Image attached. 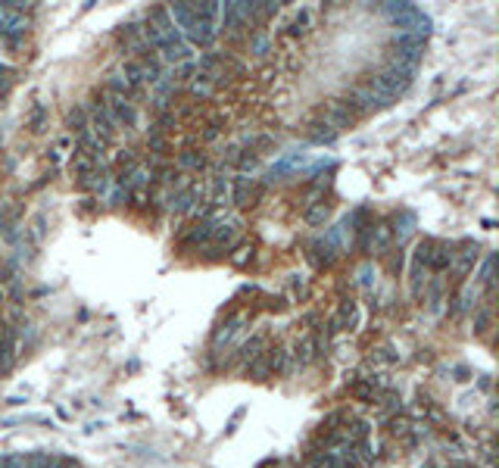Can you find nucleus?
I'll return each mask as SVG.
<instances>
[{
    "mask_svg": "<svg viewBox=\"0 0 499 468\" xmlns=\"http://www.w3.org/2000/svg\"><path fill=\"white\" fill-rule=\"evenodd\" d=\"M16 366V331L0 322V375H10Z\"/></svg>",
    "mask_w": 499,
    "mask_h": 468,
    "instance_id": "obj_5",
    "label": "nucleus"
},
{
    "mask_svg": "<svg viewBox=\"0 0 499 468\" xmlns=\"http://www.w3.org/2000/svg\"><path fill=\"white\" fill-rule=\"evenodd\" d=\"M0 468H3V462H0Z\"/></svg>",
    "mask_w": 499,
    "mask_h": 468,
    "instance_id": "obj_37",
    "label": "nucleus"
},
{
    "mask_svg": "<svg viewBox=\"0 0 499 468\" xmlns=\"http://www.w3.org/2000/svg\"><path fill=\"white\" fill-rule=\"evenodd\" d=\"M32 131L38 135V131H44V107H34L32 113Z\"/></svg>",
    "mask_w": 499,
    "mask_h": 468,
    "instance_id": "obj_29",
    "label": "nucleus"
},
{
    "mask_svg": "<svg viewBox=\"0 0 499 468\" xmlns=\"http://www.w3.org/2000/svg\"><path fill=\"white\" fill-rule=\"evenodd\" d=\"M393 50H397V60H399V63L419 66L421 56H425V38H412V34H397V38H393Z\"/></svg>",
    "mask_w": 499,
    "mask_h": 468,
    "instance_id": "obj_2",
    "label": "nucleus"
},
{
    "mask_svg": "<svg viewBox=\"0 0 499 468\" xmlns=\"http://www.w3.org/2000/svg\"><path fill=\"white\" fill-rule=\"evenodd\" d=\"M190 13H194L197 22L216 25V19H219V13H222V7H219L216 0H206V3H190Z\"/></svg>",
    "mask_w": 499,
    "mask_h": 468,
    "instance_id": "obj_12",
    "label": "nucleus"
},
{
    "mask_svg": "<svg viewBox=\"0 0 499 468\" xmlns=\"http://www.w3.org/2000/svg\"><path fill=\"white\" fill-rule=\"evenodd\" d=\"M431 250H434V241H431V238L421 241V244L415 247V263H419V265H428V259H431Z\"/></svg>",
    "mask_w": 499,
    "mask_h": 468,
    "instance_id": "obj_24",
    "label": "nucleus"
},
{
    "mask_svg": "<svg viewBox=\"0 0 499 468\" xmlns=\"http://www.w3.org/2000/svg\"><path fill=\"white\" fill-rule=\"evenodd\" d=\"M312 468H356V462L344 459L337 453H324V456H315L312 459Z\"/></svg>",
    "mask_w": 499,
    "mask_h": 468,
    "instance_id": "obj_15",
    "label": "nucleus"
},
{
    "mask_svg": "<svg viewBox=\"0 0 499 468\" xmlns=\"http://www.w3.org/2000/svg\"><path fill=\"white\" fill-rule=\"evenodd\" d=\"M0 297H3V293H0Z\"/></svg>",
    "mask_w": 499,
    "mask_h": 468,
    "instance_id": "obj_38",
    "label": "nucleus"
},
{
    "mask_svg": "<svg viewBox=\"0 0 499 468\" xmlns=\"http://www.w3.org/2000/svg\"><path fill=\"white\" fill-rule=\"evenodd\" d=\"M13 75H16V72H13L10 66H0V91H7L10 85H13Z\"/></svg>",
    "mask_w": 499,
    "mask_h": 468,
    "instance_id": "obj_30",
    "label": "nucleus"
},
{
    "mask_svg": "<svg viewBox=\"0 0 499 468\" xmlns=\"http://www.w3.org/2000/svg\"><path fill=\"white\" fill-rule=\"evenodd\" d=\"M194 69H197V66H194V63H190V60H188V63H181V66L175 69V78H178V82H188V75L194 72Z\"/></svg>",
    "mask_w": 499,
    "mask_h": 468,
    "instance_id": "obj_31",
    "label": "nucleus"
},
{
    "mask_svg": "<svg viewBox=\"0 0 499 468\" xmlns=\"http://www.w3.org/2000/svg\"><path fill=\"white\" fill-rule=\"evenodd\" d=\"M237 234H241V225L237 222H219V225H212V238L210 241H216L219 247H231L237 241Z\"/></svg>",
    "mask_w": 499,
    "mask_h": 468,
    "instance_id": "obj_9",
    "label": "nucleus"
},
{
    "mask_svg": "<svg viewBox=\"0 0 499 468\" xmlns=\"http://www.w3.org/2000/svg\"><path fill=\"white\" fill-rule=\"evenodd\" d=\"M250 200V178H234V203L243 206Z\"/></svg>",
    "mask_w": 499,
    "mask_h": 468,
    "instance_id": "obj_22",
    "label": "nucleus"
},
{
    "mask_svg": "<svg viewBox=\"0 0 499 468\" xmlns=\"http://www.w3.org/2000/svg\"><path fill=\"white\" fill-rule=\"evenodd\" d=\"M353 119H356V115H353L340 100H331L328 107L322 109V125H328L331 131H337V129H346V125H353Z\"/></svg>",
    "mask_w": 499,
    "mask_h": 468,
    "instance_id": "obj_6",
    "label": "nucleus"
},
{
    "mask_svg": "<svg viewBox=\"0 0 499 468\" xmlns=\"http://www.w3.org/2000/svg\"><path fill=\"white\" fill-rule=\"evenodd\" d=\"M384 13L397 22L399 34H412V38H428L431 32V19L412 3H387Z\"/></svg>",
    "mask_w": 499,
    "mask_h": 468,
    "instance_id": "obj_1",
    "label": "nucleus"
},
{
    "mask_svg": "<svg viewBox=\"0 0 499 468\" xmlns=\"http://www.w3.org/2000/svg\"><path fill=\"white\" fill-rule=\"evenodd\" d=\"M452 259H456V253H452L450 244H434L431 259H428V269H431V271H446Z\"/></svg>",
    "mask_w": 499,
    "mask_h": 468,
    "instance_id": "obj_8",
    "label": "nucleus"
},
{
    "mask_svg": "<svg viewBox=\"0 0 499 468\" xmlns=\"http://www.w3.org/2000/svg\"><path fill=\"white\" fill-rule=\"evenodd\" d=\"M88 129L94 131V135L100 137L103 144H109V141H113V137H115V131H119V129H115V125H113V119H109V113L100 107V103H97V107H94V113H91V125H88Z\"/></svg>",
    "mask_w": 499,
    "mask_h": 468,
    "instance_id": "obj_7",
    "label": "nucleus"
},
{
    "mask_svg": "<svg viewBox=\"0 0 499 468\" xmlns=\"http://www.w3.org/2000/svg\"><path fill=\"white\" fill-rule=\"evenodd\" d=\"M412 427H415V425H412L406 415H393V419L387 421V434H390V437H403V441H406V437L412 434Z\"/></svg>",
    "mask_w": 499,
    "mask_h": 468,
    "instance_id": "obj_17",
    "label": "nucleus"
},
{
    "mask_svg": "<svg viewBox=\"0 0 499 468\" xmlns=\"http://www.w3.org/2000/svg\"><path fill=\"white\" fill-rule=\"evenodd\" d=\"M200 197H203V194H200V190H194V188H190V190H181L178 197L169 200V210H172V212H188V210H194V200H200Z\"/></svg>",
    "mask_w": 499,
    "mask_h": 468,
    "instance_id": "obj_13",
    "label": "nucleus"
},
{
    "mask_svg": "<svg viewBox=\"0 0 499 468\" xmlns=\"http://www.w3.org/2000/svg\"><path fill=\"white\" fill-rule=\"evenodd\" d=\"M66 125L72 131H88V115H85V109H72V113H69V119H66Z\"/></svg>",
    "mask_w": 499,
    "mask_h": 468,
    "instance_id": "obj_21",
    "label": "nucleus"
},
{
    "mask_svg": "<svg viewBox=\"0 0 499 468\" xmlns=\"http://www.w3.org/2000/svg\"><path fill=\"white\" fill-rule=\"evenodd\" d=\"M480 285L487 287V291H493V256H487V263H484V269H480Z\"/></svg>",
    "mask_w": 499,
    "mask_h": 468,
    "instance_id": "obj_26",
    "label": "nucleus"
},
{
    "mask_svg": "<svg viewBox=\"0 0 499 468\" xmlns=\"http://www.w3.org/2000/svg\"><path fill=\"white\" fill-rule=\"evenodd\" d=\"M324 219H328V206H324V203H318L315 210L306 212V222H309V225H318V222H324Z\"/></svg>",
    "mask_w": 499,
    "mask_h": 468,
    "instance_id": "obj_27",
    "label": "nucleus"
},
{
    "mask_svg": "<svg viewBox=\"0 0 499 468\" xmlns=\"http://www.w3.org/2000/svg\"><path fill=\"white\" fill-rule=\"evenodd\" d=\"M3 468H28V456L25 453H10V456H0Z\"/></svg>",
    "mask_w": 499,
    "mask_h": 468,
    "instance_id": "obj_23",
    "label": "nucleus"
},
{
    "mask_svg": "<svg viewBox=\"0 0 499 468\" xmlns=\"http://www.w3.org/2000/svg\"><path fill=\"white\" fill-rule=\"evenodd\" d=\"M109 103H103V109L109 113V119H113V125L115 129H131V125L137 122V113H135V107H131V100H125V97H115V94H109L107 97Z\"/></svg>",
    "mask_w": 499,
    "mask_h": 468,
    "instance_id": "obj_4",
    "label": "nucleus"
},
{
    "mask_svg": "<svg viewBox=\"0 0 499 468\" xmlns=\"http://www.w3.org/2000/svg\"><path fill=\"white\" fill-rule=\"evenodd\" d=\"M28 468H72V462L56 453H28Z\"/></svg>",
    "mask_w": 499,
    "mask_h": 468,
    "instance_id": "obj_10",
    "label": "nucleus"
},
{
    "mask_svg": "<svg viewBox=\"0 0 499 468\" xmlns=\"http://www.w3.org/2000/svg\"><path fill=\"white\" fill-rule=\"evenodd\" d=\"M210 238H212V222H200V225H194L188 244H206Z\"/></svg>",
    "mask_w": 499,
    "mask_h": 468,
    "instance_id": "obj_20",
    "label": "nucleus"
},
{
    "mask_svg": "<svg viewBox=\"0 0 499 468\" xmlns=\"http://www.w3.org/2000/svg\"><path fill=\"white\" fill-rule=\"evenodd\" d=\"M129 197H131L129 190H125V188H119V190H115V194H113V203H115V206H122V203H129Z\"/></svg>",
    "mask_w": 499,
    "mask_h": 468,
    "instance_id": "obj_32",
    "label": "nucleus"
},
{
    "mask_svg": "<svg viewBox=\"0 0 499 468\" xmlns=\"http://www.w3.org/2000/svg\"><path fill=\"white\" fill-rule=\"evenodd\" d=\"M222 25H225V32H241V28L247 25V22H243V16H241V10H237V3H225Z\"/></svg>",
    "mask_w": 499,
    "mask_h": 468,
    "instance_id": "obj_14",
    "label": "nucleus"
},
{
    "mask_svg": "<svg viewBox=\"0 0 499 468\" xmlns=\"http://www.w3.org/2000/svg\"><path fill=\"white\" fill-rule=\"evenodd\" d=\"M253 166H256V156H241V169H253Z\"/></svg>",
    "mask_w": 499,
    "mask_h": 468,
    "instance_id": "obj_34",
    "label": "nucleus"
},
{
    "mask_svg": "<svg viewBox=\"0 0 499 468\" xmlns=\"http://www.w3.org/2000/svg\"><path fill=\"white\" fill-rule=\"evenodd\" d=\"M487 325H490V306L478 309V315H474V334H484Z\"/></svg>",
    "mask_w": 499,
    "mask_h": 468,
    "instance_id": "obj_25",
    "label": "nucleus"
},
{
    "mask_svg": "<svg viewBox=\"0 0 499 468\" xmlns=\"http://www.w3.org/2000/svg\"><path fill=\"white\" fill-rule=\"evenodd\" d=\"M387 241H390V228L387 225H381L378 228V234H375V253H381L387 247Z\"/></svg>",
    "mask_w": 499,
    "mask_h": 468,
    "instance_id": "obj_28",
    "label": "nucleus"
},
{
    "mask_svg": "<svg viewBox=\"0 0 499 468\" xmlns=\"http://www.w3.org/2000/svg\"><path fill=\"white\" fill-rule=\"evenodd\" d=\"M237 325H241V319H237V315H234V319H228V322H225V325L216 331V337H212V350H219V346H222V344H228V340L234 337Z\"/></svg>",
    "mask_w": 499,
    "mask_h": 468,
    "instance_id": "obj_18",
    "label": "nucleus"
},
{
    "mask_svg": "<svg viewBox=\"0 0 499 468\" xmlns=\"http://www.w3.org/2000/svg\"><path fill=\"white\" fill-rule=\"evenodd\" d=\"M421 468H437V462H425V465H421Z\"/></svg>",
    "mask_w": 499,
    "mask_h": 468,
    "instance_id": "obj_36",
    "label": "nucleus"
},
{
    "mask_svg": "<svg viewBox=\"0 0 499 468\" xmlns=\"http://www.w3.org/2000/svg\"><path fill=\"white\" fill-rule=\"evenodd\" d=\"M247 253H250V247H243V250H241V253H237V256H234V263H237V265H241V263H243V259H247Z\"/></svg>",
    "mask_w": 499,
    "mask_h": 468,
    "instance_id": "obj_35",
    "label": "nucleus"
},
{
    "mask_svg": "<svg viewBox=\"0 0 499 468\" xmlns=\"http://www.w3.org/2000/svg\"><path fill=\"white\" fill-rule=\"evenodd\" d=\"M443 468H478L474 462H468V459H452V462H446Z\"/></svg>",
    "mask_w": 499,
    "mask_h": 468,
    "instance_id": "obj_33",
    "label": "nucleus"
},
{
    "mask_svg": "<svg viewBox=\"0 0 499 468\" xmlns=\"http://www.w3.org/2000/svg\"><path fill=\"white\" fill-rule=\"evenodd\" d=\"M178 163H181V169H203L206 159H203V153H197V150H184V153L178 156Z\"/></svg>",
    "mask_w": 499,
    "mask_h": 468,
    "instance_id": "obj_19",
    "label": "nucleus"
},
{
    "mask_svg": "<svg viewBox=\"0 0 499 468\" xmlns=\"http://www.w3.org/2000/svg\"><path fill=\"white\" fill-rule=\"evenodd\" d=\"M346 109H356V113H375V109H384V107H390V103L384 100V97H378L375 91H368V88H353L350 94H346V103H344Z\"/></svg>",
    "mask_w": 499,
    "mask_h": 468,
    "instance_id": "obj_3",
    "label": "nucleus"
},
{
    "mask_svg": "<svg viewBox=\"0 0 499 468\" xmlns=\"http://www.w3.org/2000/svg\"><path fill=\"white\" fill-rule=\"evenodd\" d=\"M263 350H265V337H263V334H253L250 340H243V344L237 346V359H241V362H253L259 353H263Z\"/></svg>",
    "mask_w": 499,
    "mask_h": 468,
    "instance_id": "obj_11",
    "label": "nucleus"
},
{
    "mask_svg": "<svg viewBox=\"0 0 499 468\" xmlns=\"http://www.w3.org/2000/svg\"><path fill=\"white\" fill-rule=\"evenodd\" d=\"M478 263V244H462V253L456 259V271L459 275H468V269Z\"/></svg>",
    "mask_w": 499,
    "mask_h": 468,
    "instance_id": "obj_16",
    "label": "nucleus"
}]
</instances>
